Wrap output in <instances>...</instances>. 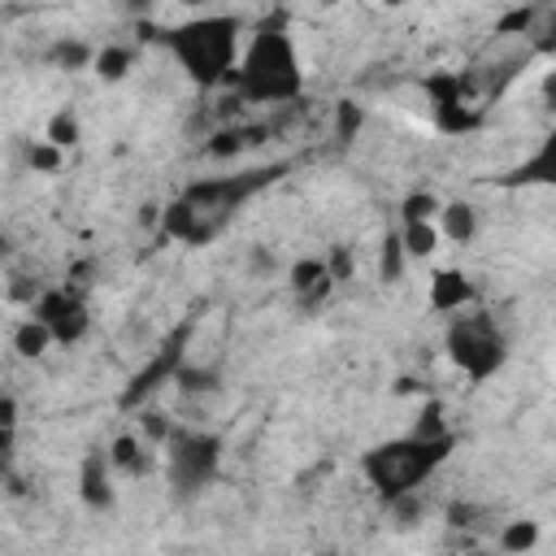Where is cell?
I'll return each instance as SVG.
<instances>
[{
	"instance_id": "5",
	"label": "cell",
	"mask_w": 556,
	"mask_h": 556,
	"mask_svg": "<svg viewBox=\"0 0 556 556\" xmlns=\"http://www.w3.org/2000/svg\"><path fill=\"white\" fill-rule=\"evenodd\" d=\"M222 439L213 430H182L174 426L169 443H165V478H169V491L174 500H195L204 495L217 473H222Z\"/></svg>"
},
{
	"instance_id": "11",
	"label": "cell",
	"mask_w": 556,
	"mask_h": 556,
	"mask_svg": "<svg viewBox=\"0 0 556 556\" xmlns=\"http://www.w3.org/2000/svg\"><path fill=\"white\" fill-rule=\"evenodd\" d=\"M287 287H291L300 313H317L330 300V291H334V278L326 274V256H300V261H291Z\"/></svg>"
},
{
	"instance_id": "27",
	"label": "cell",
	"mask_w": 556,
	"mask_h": 556,
	"mask_svg": "<svg viewBox=\"0 0 556 556\" xmlns=\"http://www.w3.org/2000/svg\"><path fill=\"white\" fill-rule=\"evenodd\" d=\"M361 126H365V109H361L356 100H339V104H334V139L352 143V139L361 135Z\"/></svg>"
},
{
	"instance_id": "32",
	"label": "cell",
	"mask_w": 556,
	"mask_h": 556,
	"mask_svg": "<svg viewBox=\"0 0 556 556\" xmlns=\"http://www.w3.org/2000/svg\"><path fill=\"white\" fill-rule=\"evenodd\" d=\"M248 265H252V269H256V274H269V269H274V256H269V252H265V248H261V243H256V248H252V252H248Z\"/></svg>"
},
{
	"instance_id": "18",
	"label": "cell",
	"mask_w": 556,
	"mask_h": 556,
	"mask_svg": "<svg viewBox=\"0 0 556 556\" xmlns=\"http://www.w3.org/2000/svg\"><path fill=\"white\" fill-rule=\"evenodd\" d=\"M109 460H113V469L126 473V478L148 473V456H143V443H139L135 434H117V439L109 443Z\"/></svg>"
},
{
	"instance_id": "2",
	"label": "cell",
	"mask_w": 556,
	"mask_h": 556,
	"mask_svg": "<svg viewBox=\"0 0 556 556\" xmlns=\"http://www.w3.org/2000/svg\"><path fill=\"white\" fill-rule=\"evenodd\" d=\"M243 17L239 13H195L187 22H174L165 30V48L187 74L191 87L213 91L222 83H235L239 56H243Z\"/></svg>"
},
{
	"instance_id": "22",
	"label": "cell",
	"mask_w": 556,
	"mask_h": 556,
	"mask_svg": "<svg viewBox=\"0 0 556 556\" xmlns=\"http://www.w3.org/2000/svg\"><path fill=\"white\" fill-rule=\"evenodd\" d=\"M43 139L48 143H56L61 152H70L78 139H83V122H78V113L65 104V109H56L52 117H48V130H43Z\"/></svg>"
},
{
	"instance_id": "20",
	"label": "cell",
	"mask_w": 556,
	"mask_h": 556,
	"mask_svg": "<svg viewBox=\"0 0 556 556\" xmlns=\"http://www.w3.org/2000/svg\"><path fill=\"white\" fill-rule=\"evenodd\" d=\"M130 65H135V52L126 48V43H104L100 52H96V74L104 78V83H122L126 74H130Z\"/></svg>"
},
{
	"instance_id": "23",
	"label": "cell",
	"mask_w": 556,
	"mask_h": 556,
	"mask_svg": "<svg viewBox=\"0 0 556 556\" xmlns=\"http://www.w3.org/2000/svg\"><path fill=\"white\" fill-rule=\"evenodd\" d=\"M261 130H243V126H226V130H217V135H208V143H204V152L208 156H217V161H226V156H239L248 143H261L256 139Z\"/></svg>"
},
{
	"instance_id": "1",
	"label": "cell",
	"mask_w": 556,
	"mask_h": 556,
	"mask_svg": "<svg viewBox=\"0 0 556 556\" xmlns=\"http://www.w3.org/2000/svg\"><path fill=\"white\" fill-rule=\"evenodd\" d=\"M230 87L248 104H295L304 96V61L278 13L248 30Z\"/></svg>"
},
{
	"instance_id": "4",
	"label": "cell",
	"mask_w": 556,
	"mask_h": 556,
	"mask_svg": "<svg viewBox=\"0 0 556 556\" xmlns=\"http://www.w3.org/2000/svg\"><path fill=\"white\" fill-rule=\"evenodd\" d=\"M443 352L469 382H486L508 365V334L491 313H456L447 317Z\"/></svg>"
},
{
	"instance_id": "9",
	"label": "cell",
	"mask_w": 556,
	"mask_h": 556,
	"mask_svg": "<svg viewBox=\"0 0 556 556\" xmlns=\"http://www.w3.org/2000/svg\"><path fill=\"white\" fill-rule=\"evenodd\" d=\"M187 334H191V326H182L178 334H169V339L161 343V352H156V356H152V361H148V365H143V369L130 378V387L122 391V408H135V404H139V400H148V395H152L161 382H174V374L187 365V361H182Z\"/></svg>"
},
{
	"instance_id": "15",
	"label": "cell",
	"mask_w": 556,
	"mask_h": 556,
	"mask_svg": "<svg viewBox=\"0 0 556 556\" xmlns=\"http://www.w3.org/2000/svg\"><path fill=\"white\" fill-rule=\"evenodd\" d=\"M96 52H100V48H91L87 39L61 35V39H52V48H48V65H56V70H65V74H78V70H91V65H96Z\"/></svg>"
},
{
	"instance_id": "7",
	"label": "cell",
	"mask_w": 556,
	"mask_h": 556,
	"mask_svg": "<svg viewBox=\"0 0 556 556\" xmlns=\"http://www.w3.org/2000/svg\"><path fill=\"white\" fill-rule=\"evenodd\" d=\"M30 317H39L56 348H74L91 330V308L74 287H43L30 304Z\"/></svg>"
},
{
	"instance_id": "12",
	"label": "cell",
	"mask_w": 556,
	"mask_h": 556,
	"mask_svg": "<svg viewBox=\"0 0 556 556\" xmlns=\"http://www.w3.org/2000/svg\"><path fill=\"white\" fill-rule=\"evenodd\" d=\"M500 187H543V191H556V126L534 143L530 156H521L500 178Z\"/></svg>"
},
{
	"instance_id": "30",
	"label": "cell",
	"mask_w": 556,
	"mask_h": 556,
	"mask_svg": "<svg viewBox=\"0 0 556 556\" xmlns=\"http://www.w3.org/2000/svg\"><path fill=\"white\" fill-rule=\"evenodd\" d=\"M539 9H508L500 22H495V35H530Z\"/></svg>"
},
{
	"instance_id": "14",
	"label": "cell",
	"mask_w": 556,
	"mask_h": 556,
	"mask_svg": "<svg viewBox=\"0 0 556 556\" xmlns=\"http://www.w3.org/2000/svg\"><path fill=\"white\" fill-rule=\"evenodd\" d=\"M439 235L447 239V243H473V235H478V226H482V217H478V208L469 204V200H443V208H439Z\"/></svg>"
},
{
	"instance_id": "33",
	"label": "cell",
	"mask_w": 556,
	"mask_h": 556,
	"mask_svg": "<svg viewBox=\"0 0 556 556\" xmlns=\"http://www.w3.org/2000/svg\"><path fill=\"white\" fill-rule=\"evenodd\" d=\"M543 35H547V39H543V48H552V52H556V9L547 13V30H543Z\"/></svg>"
},
{
	"instance_id": "3",
	"label": "cell",
	"mask_w": 556,
	"mask_h": 556,
	"mask_svg": "<svg viewBox=\"0 0 556 556\" xmlns=\"http://www.w3.org/2000/svg\"><path fill=\"white\" fill-rule=\"evenodd\" d=\"M456 434L447 439H417V434H400V439H382L369 452H361V478L369 482V491L382 504H395L404 495H417L439 465L452 456Z\"/></svg>"
},
{
	"instance_id": "26",
	"label": "cell",
	"mask_w": 556,
	"mask_h": 556,
	"mask_svg": "<svg viewBox=\"0 0 556 556\" xmlns=\"http://www.w3.org/2000/svg\"><path fill=\"white\" fill-rule=\"evenodd\" d=\"M408 434H417V439H447L452 426H447V417H443V404H439V400H426V404L417 408V421H413Z\"/></svg>"
},
{
	"instance_id": "16",
	"label": "cell",
	"mask_w": 556,
	"mask_h": 556,
	"mask_svg": "<svg viewBox=\"0 0 556 556\" xmlns=\"http://www.w3.org/2000/svg\"><path fill=\"white\" fill-rule=\"evenodd\" d=\"M9 343H13V352L22 356V361H39L48 348H52V334H48V326L39 321V317H22L13 330H9Z\"/></svg>"
},
{
	"instance_id": "28",
	"label": "cell",
	"mask_w": 556,
	"mask_h": 556,
	"mask_svg": "<svg viewBox=\"0 0 556 556\" xmlns=\"http://www.w3.org/2000/svg\"><path fill=\"white\" fill-rule=\"evenodd\" d=\"M61 161H65V152H61L56 143H48V139H35V143L26 148V165H30L35 174H56Z\"/></svg>"
},
{
	"instance_id": "21",
	"label": "cell",
	"mask_w": 556,
	"mask_h": 556,
	"mask_svg": "<svg viewBox=\"0 0 556 556\" xmlns=\"http://www.w3.org/2000/svg\"><path fill=\"white\" fill-rule=\"evenodd\" d=\"M404 269H408V252L400 243V230H391V235H382V248H378V278L391 287L404 278Z\"/></svg>"
},
{
	"instance_id": "13",
	"label": "cell",
	"mask_w": 556,
	"mask_h": 556,
	"mask_svg": "<svg viewBox=\"0 0 556 556\" xmlns=\"http://www.w3.org/2000/svg\"><path fill=\"white\" fill-rule=\"evenodd\" d=\"M430 308L434 313H443V317H456V313H465L473 300H478V287H473V278L465 274V269H456V265H447V269H434L430 274Z\"/></svg>"
},
{
	"instance_id": "29",
	"label": "cell",
	"mask_w": 556,
	"mask_h": 556,
	"mask_svg": "<svg viewBox=\"0 0 556 556\" xmlns=\"http://www.w3.org/2000/svg\"><path fill=\"white\" fill-rule=\"evenodd\" d=\"M326 274L334 278V287L352 282V278H356V252H352L348 243H334V248L326 252Z\"/></svg>"
},
{
	"instance_id": "19",
	"label": "cell",
	"mask_w": 556,
	"mask_h": 556,
	"mask_svg": "<svg viewBox=\"0 0 556 556\" xmlns=\"http://www.w3.org/2000/svg\"><path fill=\"white\" fill-rule=\"evenodd\" d=\"M534 547H539V521L534 517H517L500 530V552L504 556H526Z\"/></svg>"
},
{
	"instance_id": "6",
	"label": "cell",
	"mask_w": 556,
	"mask_h": 556,
	"mask_svg": "<svg viewBox=\"0 0 556 556\" xmlns=\"http://www.w3.org/2000/svg\"><path fill=\"white\" fill-rule=\"evenodd\" d=\"M282 174V165H265V169H248V174H213V178H195L187 182L178 195L200 213L204 222V235L213 239L230 217L235 208H243L248 195H256L265 182H274Z\"/></svg>"
},
{
	"instance_id": "8",
	"label": "cell",
	"mask_w": 556,
	"mask_h": 556,
	"mask_svg": "<svg viewBox=\"0 0 556 556\" xmlns=\"http://www.w3.org/2000/svg\"><path fill=\"white\" fill-rule=\"evenodd\" d=\"M421 91L430 96V113H434L439 130L465 135V130H473V126L482 122V113L465 100V78H456L452 70H439V74L421 78Z\"/></svg>"
},
{
	"instance_id": "25",
	"label": "cell",
	"mask_w": 556,
	"mask_h": 556,
	"mask_svg": "<svg viewBox=\"0 0 556 556\" xmlns=\"http://www.w3.org/2000/svg\"><path fill=\"white\" fill-rule=\"evenodd\" d=\"M439 208H443V200L434 191L417 187L400 200V222H439Z\"/></svg>"
},
{
	"instance_id": "31",
	"label": "cell",
	"mask_w": 556,
	"mask_h": 556,
	"mask_svg": "<svg viewBox=\"0 0 556 556\" xmlns=\"http://www.w3.org/2000/svg\"><path fill=\"white\" fill-rule=\"evenodd\" d=\"M395 517H400V526H413V521H421V513H426V504L417 500V495H404V500H395V504H387Z\"/></svg>"
},
{
	"instance_id": "10",
	"label": "cell",
	"mask_w": 556,
	"mask_h": 556,
	"mask_svg": "<svg viewBox=\"0 0 556 556\" xmlns=\"http://www.w3.org/2000/svg\"><path fill=\"white\" fill-rule=\"evenodd\" d=\"M113 460H109V447H87L83 460H78V500L91 508V513H109L117 504V491H113Z\"/></svg>"
},
{
	"instance_id": "24",
	"label": "cell",
	"mask_w": 556,
	"mask_h": 556,
	"mask_svg": "<svg viewBox=\"0 0 556 556\" xmlns=\"http://www.w3.org/2000/svg\"><path fill=\"white\" fill-rule=\"evenodd\" d=\"M217 387H222V374L204 369V365H182L174 374V391H182V395H213Z\"/></svg>"
},
{
	"instance_id": "17",
	"label": "cell",
	"mask_w": 556,
	"mask_h": 556,
	"mask_svg": "<svg viewBox=\"0 0 556 556\" xmlns=\"http://www.w3.org/2000/svg\"><path fill=\"white\" fill-rule=\"evenodd\" d=\"M439 239H443V235H439L434 222H400V243H404L408 261H426V256H434Z\"/></svg>"
},
{
	"instance_id": "34",
	"label": "cell",
	"mask_w": 556,
	"mask_h": 556,
	"mask_svg": "<svg viewBox=\"0 0 556 556\" xmlns=\"http://www.w3.org/2000/svg\"><path fill=\"white\" fill-rule=\"evenodd\" d=\"M473 556H491V552H473Z\"/></svg>"
}]
</instances>
